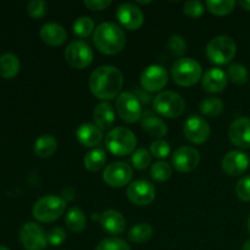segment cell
<instances>
[{"label":"cell","instance_id":"cell-1","mask_svg":"<svg viewBox=\"0 0 250 250\" xmlns=\"http://www.w3.org/2000/svg\"><path fill=\"white\" fill-rule=\"evenodd\" d=\"M124 85V75L111 65L100 66L89 77V89L100 100H111L116 97Z\"/></svg>","mask_w":250,"mask_h":250},{"label":"cell","instance_id":"cell-2","mask_svg":"<svg viewBox=\"0 0 250 250\" xmlns=\"http://www.w3.org/2000/svg\"><path fill=\"white\" fill-rule=\"evenodd\" d=\"M93 42L100 53L115 55L126 45V36L121 27L114 22H103L94 31Z\"/></svg>","mask_w":250,"mask_h":250},{"label":"cell","instance_id":"cell-3","mask_svg":"<svg viewBox=\"0 0 250 250\" xmlns=\"http://www.w3.org/2000/svg\"><path fill=\"white\" fill-rule=\"evenodd\" d=\"M66 209V202L63 198L58 195H44L39 198L33 205L32 214L33 217L39 222L49 224L58 220L63 214Z\"/></svg>","mask_w":250,"mask_h":250},{"label":"cell","instance_id":"cell-4","mask_svg":"<svg viewBox=\"0 0 250 250\" xmlns=\"http://www.w3.org/2000/svg\"><path fill=\"white\" fill-rule=\"evenodd\" d=\"M107 150L117 156L129 155L136 151L137 138L133 132L126 127H115L105 139Z\"/></svg>","mask_w":250,"mask_h":250},{"label":"cell","instance_id":"cell-5","mask_svg":"<svg viewBox=\"0 0 250 250\" xmlns=\"http://www.w3.org/2000/svg\"><path fill=\"white\" fill-rule=\"evenodd\" d=\"M173 81L182 87H192L203 77L200 63L192 58L178 59L171 67Z\"/></svg>","mask_w":250,"mask_h":250},{"label":"cell","instance_id":"cell-6","mask_svg":"<svg viewBox=\"0 0 250 250\" xmlns=\"http://www.w3.org/2000/svg\"><path fill=\"white\" fill-rule=\"evenodd\" d=\"M236 42L227 36L212 38L207 45V56L210 62L216 65H226L236 56Z\"/></svg>","mask_w":250,"mask_h":250},{"label":"cell","instance_id":"cell-7","mask_svg":"<svg viewBox=\"0 0 250 250\" xmlns=\"http://www.w3.org/2000/svg\"><path fill=\"white\" fill-rule=\"evenodd\" d=\"M153 106L155 111L161 116L176 119L183 114L186 109V103L178 93L172 92V90H165L154 98Z\"/></svg>","mask_w":250,"mask_h":250},{"label":"cell","instance_id":"cell-8","mask_svg":"<svg viewBox=\"0 0 250 250\" xmlns=\"http://www.w3.org/2000/svg\"><path fill=\"white\" fill-rule=\"evenodd\" d=\"M94 54L88 43L83 41L71 42L65 49V60L71 67L82 70L92 63Z\"/></svg>","mask_w":250,"mask_h":250},{"label":"cell","instance_id":"cell-9","mask_svg":"<svg viewBox=\"0 0 250 250\" xmlns=\"http://www.w3.org/2000/svg\"><path fill=\"white\" fill-rule=\"evenodd\" d=\"M116 111L127 124H133L142 117V105L136 94L124 92L116 98Z\"/></svg>","mask_w":250,"mask_h":250},{"label":"cell","instance_id":"cell-10","mask_svg":"<svg viewBox=\"0 0 250 250\" xmlns=\"http://www.w3.org/2000/svg\"><path fill=\"white\" fill-rule=\"evenodd\" d=\"M133 177V170L124 161H116L104 168L103 180L112 188H122L128 185Z\"/></svg>","mask_w":250,"mask_h":250},{"label":"cell","instance_id":"cell-11","mask_svg":"<svg viewBox=\"0 0 250 250\" xmlns=\"http://www.w3.org/2000/svg\"><path fill=\"white\" fill-rule=\"evenodd\" d=\"M20 241L26 250H44L48 244L46 233L36 222H26L22 225Z\"/></svg>","mask_w":250,"mask_h":250},{"label":"cell","instance_id":"cell-12","mask_svg":"<svg viewBox=\"0 0 250 250\" xmlns=\"http://www.w3.org/2000/svg\"><path fill=\"white\" fill-rule=\"evenodd\" d=\"M156 190L150 182L146 180H137L127 188V198L129 202L138 207L151 204L155 199Z\"/></svg>","mask_w":250,"mask_h":250},{"label":"cell","instance_id":"cell-13","mask_svg":"<svg viewBox=\"0 0 250 250\" xmlns=\"http://www.w3.org/2000/svg\"><path fill=\"white\" fill-rule=\"evenodd\" d=\"M168 75L163 66H148L141 75V84L148 93H155L167 84Z\"/></svg>","mask_w":250,"mask_h":250},{"label":"cell","instance_id":"cell-14","mask_svg":"<svg viewBox=\"0 0 250 250\" xmlns=\"http://www.w3.org/2000/svg\"><path fill=\"white\" fill-rule=\"evenodd\" d=\"M183 132L186 138L194 144H203L209 139L210 126L208 121L203 117L194 115L188 117L183 125Z\"/></svg>","mask_w":250,"mask_h":250},{"label":"cell","instance_id":"cell-15","mask_svg":"<svg viewBox=\"0 0 250 250\" xmlns=\"http://www.w3.org/2000/svg\"><path fill=\"white\" fill-rule=\"evenodd\" d=\"M172 165L180 172H190L199 165L200 154L193 146H180L172 154Z\"/></svg>","mask_w":250,"mask_h":250},{"label":"cell","instance_id":"cell-16","mask_svg":"<svg viewBox=\"0 0 250 250\" xmlns=\"http://www.w3.org/2000/svg\"><path fill=\"white\" fill-rule=\"evenodd\" d=\"M116 17L119 20L120 23L127 29H138L143 26L144 22V15L143 11L136 6L134 4H129V2H125L117 7Z\"/></svg>","mask_w":250,"mask_h":250},{"label":"cell","instance_id":"cell-17","mask_svg":"<svg viewBox=\"0 0 250 250\" xmlns=\"http://www.w3.org/2000/svg\"><path fill=\"white\" fill-rule=\"evenodd\" d=\"M250 165V159L246 153L239 150H232L222 159V170L226 175L237 177L242 176Z\"/></svg>","mask_w":250,"mask_h":250},{"label":"cell","instance_id":"cell-18","mask_svg":"<svg viewBox=\"0 0 250 250\" xmlns=\"http://www.w3.org/2000/svg\"><path fill=\"white\" fill-rule=\"evenodd\" d=\"M229 141L242 149L250 148V119L238 117L231 124L229 129Z\"/></svg>","mask_w":250,"mask_h":250},{"label":"cell","instance_id":"cell-19","mask_svg":"<svg viewBox=\"0 0 250 250\" xmlns=\"http://www.w3.org/2000/svg\"><path fill=\"white\" fill-rule=\"evenodd\" d=\"M229 77L224 70L219 67L209 68L202 77L203 89L208 93H220L226 88Z\"/></svg>","mask_w":250,"mask_h":250},{"label":"cell","instance_id":"cell-20","mask_svg":"<svg viewBox=\"0 0 250 250\" xmlns=\"http://www.w3.org/2000/svg\"><path fill=\"white\" fill-rule=\"evenodd\" d=\"M100 225L110 236H119L126 229V219L116 210H106L100 215Z\"/></svg>","mask_w":250,"mask_h":250},{"label":"cell","instance_id":"cell-21","mask_svg":"<svg viewBox=\"0 0 250 250\" xmlns=\"http://www.w3.org/2000/svg\"><path fill=\"white\" fill-rule=\"evenodd\" d=\"M76 137L83 146L94 148L102 143L104 133L94 124H83L76 131Z\"/></svg>","mask_w":250,"mask_h":250},{"label":"cell","instance_id":"cell-22","mask_svg":"<svg viewBox=\"0 0 250 250\" xmlns=\"http://www.w3.org/2000/svg\"><path fill=\"white\" fill-rule=\"evenodd\" d=\"M41 38L45 44L50 46H60L67 39V33L61 24L55 22H48L41 28Z\"/></svg>","mask_w":250,"mask_h":250},{"label":"cell","instance_id":"cell-23","mask_svg":"<svg viewBox=\"0 0 250 250\" xmlns=\"http://www.w3.org/2000/svg\"><path fill=\"white\" fill-rule=\"evenodd\" d=\"M93 120L95 126L99 127L102 131L109 129L115 124V110L109 103L103 102L95 106L93 111Z\"/></svg>","mask_w":250,"mask_h":250},{"label":"cell","instance_id":"cell-24","mask_svg":"<svg viewBox=\"0 0 250 250\" xmlns=\"http://www.w3.org/2000/svg\"><path fill=\"white\" fill-rule=\"evenodd\" d=\"M142 128L151 137H164L167 134V125L161 119L156 117L151 111H146L141 117Z\"/></svg>","mask_w":250,"mask_h":250},{"label":"cell","instance_id":"cell-25","mask_svg":"<svg viewBox=\"0 0 250 250\" xmlns=\"http://www.w3.org/2000/svg\"><path fill=\"white\" fill-rule=\"evenodd\" d=\"M34 153L39 158H50L58 150V141L51 134H43L34 142Z\"/></svg>","mask_w":250,"mask_h":250},{"label":"cell","instance_id":"cell-26","mask_svg":"<svg viewBox=\"0 0 250 250\" xmlns=\"http://www.w3.org/2000/svg\"><path fill=\"white\" fill-rule=\"evenodd\" d=\"M20 59L12 53L0 55V76L5 80H11L20 72Z\"/></svg>","mask_w":250,"mask_h":250},{"label":"cell","instance_id":"cell-27","mask_svg":"<svg viewBox=\"0 0 250 250\" xmlns=\"http://www.w3.org/2000/svg\"><path fill=\"white\" fill-rule=\"evenodd\" d=\"M65 224L71 232L77 233V232L83 231L87 224L84 212L80 208H71L65 216Z\"/></svg>","mask_w":250,"mask_h":250},{"label":"cell","instance_id":"cell-28","mask_svg":"<svg viewBox=\"0 0 250 250\" xmlns=\"http://www.w3.org/2000/svg\"><path fill=\"white\" fill-rule=\"evenodd\" d=\"M106 164V154L103 149H93L84 156V167L90 172H98Z\"/></svg>","mask_w":250,"mask_h":250},{"label":"cell","instance_id":"cell-29","mask_svg":"<svg viewBox=\"0 0 250 250\" xmlns=\"http://www.w3.org/2000/svg\"><path fill=\"white\" fill-rule=\"evenodd\" d=\"M225 104L220 98L208 97L203 99L199 104V110L203 115L209 117H217L222 114Z\"/></svg>","mask_w":250,"mask_h":250},{"label":"cell","instance_id":"cell-30","mask_svg":"<svg viewBox=\"0 0 250 250\" xmlns=\"http://www.w3.org/2000/svg\"><path fill=\"white\" fill-rule=\"evenodd\" d=\"M151 236H153V227L148 224L136 225L128 232L129 241L137 244L146 243L151 238Z\"/></svg>","mask_w":250,"mask_h":250},{"label":"cell","instance_id":"cell-31","mask_svg":"<svg viewBox=\"0 0 250 250\" xmlns=\"http://www.w3.org/2000/svg\"><path fill=\"white\" fill-rule=\"evenodd\" d=\"M226 73L229 81L233 82L234 84L242 85L248 82L249 72L246 68V66L241 65V63H232V65H229Z\"/></svg>","mask_w":250,"mask_h":250},{"label":"cell","instance_id":"cell-32","mask_svg":"<svg viewBox=\"0 0 250 250\" xmlns=\"http://www.w3.org/2000/svg\"><path fill=\"white\" fill-rule=\"evenodd\" d=\"M234 6H236V1H233V0H221V1L209 0V1H207L208 10L211 14L217 15V16H226V15L231 14Z\"/></svg>","mask_w":250,"mask_h":250},{"label":"cell","instance_id":"cell-33","mask_svg":"<svg viewBox=\"0 0 250 250\" xmlns=\"http://www.w3.org/2000/svg\"><path fill=\"white\" fill-rule=\"evenodd\" d=\"M72 29L75 36L80 37V38H87V37H89L93 33V31H95L94 21L90 17L82 16L76 20Z\"/></svg>","mask_w":250,"mask_h":250},{"label":"cell","instance_id":"cell-34","mask_svg":"<svg viewBox=\"0 0 250 250\" xmlns=\"http://www.w3.org/2000/svg\"><path fill=\"white\" fill-rule=\"evenodd\" d=\"M150 175L158 182H165L172 176V167L166 161H158L151 166Z\"/></svg>","mask_w":250,"mask_h":250},{"label":"cell","instance_id":"cell-35","mask_svg":"<svg viewBox=\"0 0 250 250\" xmlns=\"http://www.w3.org/2000/svg\"><path fill=\"white\" fill-rule=\"evenodd\" d=\"M151 163V154L146 149L139 148L132 154V165L137 170H146Z\"/></svg>","mask_w":250,"mask_h":250},{"label":"cell","instance_id":"cell-36","mask_svg":"<svg viewBox=\"0 0 250 250\" xmlns=\"http://www.w3.org/2000/svg\"><path fill=\"white\" fill-rule=\"evenodd\" d=\"M95 250H131V247L121 238L110 237L105 238L97 246Z\"/></svg>","mask_w":250,"mask_h":250},{"label":"cell","instance_id":"cell-37","mask_svg":"<svg viewBox=\"0 0 250 250\" xmlns=\"http://www.w3.org/2000/svg\"><path fill=\"white\" fill-rule=\"evenodd\" d=\"M167 49L173 56L185 55L186 50H187V43H186L185 38L181 36H171L167 41Z\"/></svg>","mask_w":250,"mask_h":250},{"label":"cell","instance_id":"cell-38","mask_svg":"<svg viewBox=\"0 0 250 250\" xmlns=\"http://www.w3.org/2000/svg\"><path fill=\"white\" fill-rule=\"evenodd\" d=\"M171 148L170 144L163 139L153 142L150 146V154L151 156H155L156 159H165L170 155Z\"/></svg>","mask_w":250,"mask_h":250},{"label":"cell","instance_id":"cell-39","mask_svg":"<svg viewBox=\"0 0 250 250\" xmlns=\"http://www.w3.org/2000/svg\"><path fill=\"white\" fill-rule=\"evenodd\" d=\"M48 5L43 0H32L27 5V12L32 19H41L46 14Z\"/></svg>","mask_w":250,"mask_h":250},{"label":"cell","instance_id":"cell-40","mask_svg":"<svg viewBox=\"0 0 250 250\" xmlns=\"http://www.w3.org/2000/svg\"><path fill=\"white\" fill-rule=\"evenodd\" d=\"M183 12L187 15L188 17L192 19H198L204 14V5L198 0H190L183 5Z\"/></svg>","mask_w":250,"mask_h":250},{"label":"cell","instance_id":"cell-41","mask_svg":"<svg viewBox=\"0 0 250 250\" xmlns=\"http://www.w3.org/2000/svg\"><path fill=\"white\" fill-rule=\"evenodd\" d=\"M236 194L242 202H250V176L241 178L237 182Z\"/></svg>","mask_w":250,"mask_h":250},{"label":"cell","instance_id":"cell-42","mask_svg":"<svg viewBox=\"0 0 250 250\" xmlns=\"http://www.w3.org/2000/svg\"><path fill=\"white\" fill-rule=\"evenodd\" d=\"M46 239H48V243L53 247L61 246V244L65 243L66 241V232L65 229H61V227H54L46 234Z\"/></svg>","mask_w":250,"mask_h":250},{"label":"cell","instance_id":"cell-43","mask_svg":"<svg viewBox=\"0 0 250 250\" xmlns=\"http://www.w3.org/2000/svg\"><path fill=\"white\" fill-rule=\"evenodd\" d=\"M111 0H85L83 4L92 11H102L111 5Z\"/></svg>","mask_w":250,"mask_h":250},{"label":"cell","instance_id":"cell-44","mask_svg":"<svg viewBox=\"0 0 250 250\" xmlns=\"http://www.w3.org/2000/svg\"><path fill=\"white\" fill-rule=\"evenodd\" d=\"M144 90V89H143ZM143 90H141V89H136V97L138 98L139 99V102H143V103H148V102H150V94H149V93H146V94H144L143 93Z\"/></svg>","mask_w":250,"mask_h":250},{"label":"cell","instance_id":"cell-45","mask_svg":"<svg viewBox=\"0 0 250 250\" xmlns=\"http://www.w3.org/2000/svg\"><path fill=\"white\" fill-rule=\"evenodd\" d=\"M238 4H239V6L243 7L244 10H247V11H250V0H241Z\"/></svg>","mask_w":250,"mask_h":250},{"label":"cell","instance_id":"cell-46","mask_svg":"<svg viewBox=\"0 0 250 250\" xmlns=\"http://www.w3.org/2000/svg\"><path fill=\"white\" fill-rule=\"evenodd\" d=\"M242 250H250V239L244 242L243 247H242Z\"/></svg>","mask_w":250,"mask_h":250},{"label":"cell","instance_id":"cell-47","mask_svg":"<svg viewBox=\"0 0 250 250\" xmlns=\"http://www.w3.org/2000/svg\"><path fill=\"white\" fill-rule=\"evenodd\" d=\"M0 250H10V249L6 248V247H4V246H0Z\"/></svg>","mask_w":250,"mask_h":250},{"label":"cell","instance_id":"cell-48","mask_svg":"<svg viewBox=\"0 0 250 250\" xmlns=\"http://www.w3.org/2000/svg\"><path fill=\"white\" fill-rule=\"evenodd\" d=\"M248 229H249V232H250V216H249V219H248Z\"/></svg>","mask_w":250,"mask_h":250}]
</instances>
